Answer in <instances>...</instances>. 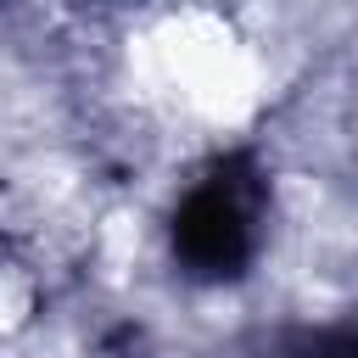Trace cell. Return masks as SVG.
Segmentation results:
<instances>
[{"label":"cell","instance_id":"obj_1","mask_svg":"<svg viewBox=\"0 0 358 358\" xmlns=\"http://www.w3.org/2000/svg\"><path fill=\"white\" fill-rule=\"evenodd\" d=\"M268 185L252 168V157H218L190 196L173 207V257L190 280L224 285L241 280L257 252V218H263Z\"/></svg>","mask_w":358,"mask_h":358},{"label":"cell","instance_id":"obj_2","mask_svg":"<svg viewBox=\"0 0 358 358\" xmlns=\"http://www.w3.org/2000/svg\"><path fill=\"white\" fill-rule=\"evenodd\" d=\"M263 358H358V319L319 324V330H285Z\"/></svg>","mask_w":358,"mask_h":358}]
</instances>
